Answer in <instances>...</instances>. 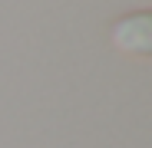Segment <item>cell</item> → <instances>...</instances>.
Wrapping results in <instances>:
<instances>
[{
    "instance_id": "cell-1",
    "label": "cell",
    "mask_w": 152,
    "mask_h": 148,
    "mask_svg": "<svg viewBox=\"0 0 152 148\" xmlns=\"http://www.w3.org/2000/svg\"><path fill=\"white\" fill-rule=\"evenodd\" d=\"M113 43L122 53L132 56H152V10L129 13L113 27Z\"/></svg>"
}]
</instances>
